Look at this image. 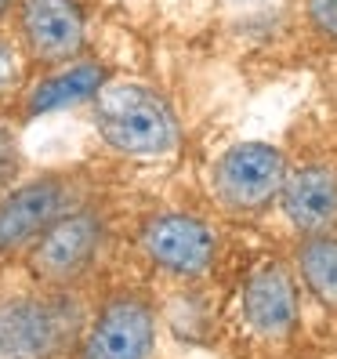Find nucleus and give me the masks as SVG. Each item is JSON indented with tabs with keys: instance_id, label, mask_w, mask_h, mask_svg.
<instances>
[{
	"instance_id": "1",
	"label": "nucleus",
	"mask_w": 337,
	"mask_h": 359,
	"mask_svg": "<svg viewBox=\"0 0 337 359\" xmlns=\"http://www.w3.org/2000/svg\"><path fill=\"white\" fill-rule=\"evenodd\" d=\"M91 120L98 138L123 156H171L181 142L174 105L142 80L102 83L91 98Z\"/></svg>"
},
{
	"instance_id": "2",
	"label": "nucleus",
	"mask_w": 337,
	"mask_h": 359,
	"mask_svg": "<svg viewBox=\"0 0 337 359\" xmlns=\"http://www.w3.org/2000/svg\"><path fill=\"white\" fill-rule=\"evenodd\" d=\"M83 327L69 290L44 287L0 298V359H58Z\"/></svg>"
},
{
	"instance_id": "3",
	"label": "nucleus",
	"mask_w": 337,
	"mask_h": 359,
	"mask_svg": "<svg viewBox=\"0 0 337 359\" xmlns=\"http://www.w3.org/2000/svg\"><path fill=\"white\" fill-rule=\"evenodd\" d=\"M290 160L272 142H236L210 167L214 200L233 215H258L283 193Z\"/></svg>"
},
{
	"instance_id": "4",
	"label": "nucleus",
	"mask_w": 337,
	"mask_h": 359,
	"mask_svg": "<svg viewBox=\"0 0 337 359\" xmlns=\"http://www.w3.org/2000/svg\"><path fill=\"white\" fill-rule=\"evenodd\" d=\"M105 243V222L91 207H73L26 247V265L36 283L69 290L91 272Z\"/></svg>"
},
{
	"instance_id": "5",
	"label": "nucleus",
	"mask_w": 337,
	"mask_h": 359,
	"mask_svg": "<svg viewBox=\"0 0 337 359\" xmlns=\"http://www.w3.org/2000/svg\"><path fill=\"white\" fill-rule=\"evenodd\" d=\"M156 309L138 290H116L91 316L76 359H153Z\"/></svg>"
},
{
	"instance_id": "6",
	"label": "nucleus",
	"mask_w": 337,
	"mask_h": 359,
	"mask_svg": "<svg viewBox=\"0 0 337 359\" xmlns=\"http://www.w3.org/2000/svg\"><path fill=\"white\" fill-rule=\"evenodd\" d=\"M138 247L167 276L200 280L218 258V232L185 210H156L142 222Z\"/></svg>"
},
{
	"instance_id": "7",
	"label": "nucleus",
	"mask_w": 337,
	"mask_h": 359,
	"mask_svg": "<svg viewBox=\"0 0 337 359\" xmlns=\"http://www.w3.org/2000/svg\"><path fill=\"white\" fill-rule=\"evenodd\" d=\"M80 207V185L69 175H40L0 196V258L29 247L62 215Z\"/></svg>"
},
{
	"instance_id": "8",
	"label": "nucleus",
	"mask_w": 337,
	"mask_h": 359,
	"mask_svg": "<svg viewBox=\"0 0 337 359\" xmlns=\"http://www.w3.org/2000/svg\"><path fill=\"white\" fill-rule=\"evenodd\" d=\"M18 36L40 66H69L88 48V22L76 0H18Z\"/></svg>"
},
{
	"instance_id": "9",
	"label": "nucleus",
	"mask_w": 337,
	"mask_h": 359,
	"mask_svg": "<svg viewBox=\"0 0 337 359\" xmlns=\"http://www.w3.org/2000/svg\"><path fill=\"white\" fill-rule=\"evenodd\" d=\"M243 316L258 337L283 341L298 327V283L290 269L261 265L243 287Z\"/></svg>"
},
{
	"instance_id": "10",
	"label": "nucleus",
	"mask_w": 337,
	"mask_h": 359,
	"mask_svg": "<svg viewBox=\"0 0 337 359\" xmlns=\"http://www.w3.org/2000/svg\"><path fill=\"white\" fill-rule=\"evenodd\" d=\"M280 207L301 236L333 232L337 229V175L323 163L290 167L283 193H280Z\"/></svg>"
},
{
	"instance_id": "11",
	"label": "nucleus",
	"mask_w": 337,
	"mask_h": 359,
	"mask_svg": "<svg viewBox=\"0 0 337 359\" xmlns=\"http://www.w3.org/2000/svg\"><path fill=\"white\" fill-rule=\"evenodd\" d=\"M105 83V69L98 62H69V66H58L51 76H44L29 91L26 98V113L29 116H44V113H55V109H66V105H76V102H88L102 91Z\"/></svg>"
},
{
	"instance_id": "12",
	"label": "nucleus",
	"mask_w": 337,
	"mask_h": 359,
	"mask_svg": "<svg viewBox=\"0 0 337 359\" xmlns=\"http://www.w3.org/2000/svg\"><path fill=\"white\" fill-rule=\"evenodd\" d=\"M294 269L323 305L337 309V232H312L298 240Z\"/></svg>"
},
{
	"instance_id": "13",
	"label": "nucleus",
	"mask_w": 337,
	"mask_h": 359,
	"mask_svg": "<svg viewBox=\"0 0 337 359\" xmlns=\"http://www.w3.org/2000/svg\"><path fill=\"white\" fill-rule=\"evenodd\" d=\"M305 18L323 40L337 44V0H305Z\"/></svg>"
},
{
	"instance_id": "14",
	"label": "nucleus",
	"mask_w": 337,
	"mask_h": 359,
	"mask_svg": "<svg viewBox=\"0 0 337 359\" xmlns=\"http://www.w3.org/2000/svg\"><path fill=\"white\" fill-rule=\"evenodd\" d=\"M18 167H22V156H18V142L11 135V128L0 123V196L8 193L18 178Z\"/></svg>"
},
{
	"instance_id": "15",
	"label": "nucleus",
	"mask_w": 337,
	"mask_h": 359,
	"mask_svg": "<svg viewBox=\"0 0 337 359\" xmlns=\"http://www.w3.org/2000/svg\"><path fill=\"white\" fill-rule=\"evenodd\" d=\"M15 76H18V69H15V51H11L8 44H0V91L11 88Z\"/></svg>"
},
{
	"instance_id": "16",
	"label": "nucleus",
	"mask_w": 337,
	"mask_h": 359,
	"mask_svg": "<svg viewBox=\"0 0 337 359\" xmlns=\"http://www.w3.org/2000/svg\"><path fill=\"white\" fill-rule=\"evenodd\" d=\"M11 4H15V0H0V18H4V15L11 11Z\"/></svg>"
}]
</instances>
